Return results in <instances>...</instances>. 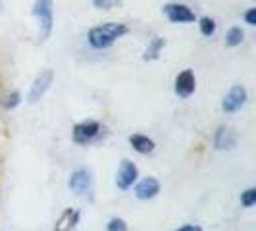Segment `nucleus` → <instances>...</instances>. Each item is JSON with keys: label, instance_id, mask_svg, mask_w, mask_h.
Here are the masks:
<instances>
[{"label": "nucleus", "instance_id": "nucleus-1", "mask_svg": "<svg viewBox=\"0 0 256 231\" xmlns=\"http://www.w3.org/2000/svg\"><path fill=\"white\" fill-rule=\"evenodd\" d=\"M128 33V27L124 24H118V22H110V24H104V26L92 27L89 31V44L96 50H104V48H110L116 40L120 37H124Z\"/></svg>", "mask_w": 256, "mask_h": 231}, {"label": "nucleus", "instance_id": "nucleus-2", "mask_svg": "<svg viewBox=\"0 0 256 231\" xmlns=\"http://www.w3.org/2000/svg\"><path fill=\"white\" fill-rule=\"evenodd\" d=\"M33 16L38 20V38L46 40L52 33V26H54V4L52 0H35L33 4Z\"/></svg>", "mask_w": 256, "mask_h": 231}, {"label": "nucleus", "instance_id": "nucleus-3", "mask_svg": "<svg viewBox=\"0 0 256 231\" xmlns=\"http://www.w3.org/2000/svg\"><path fill=\"white\" fill-rule=\"evenodd\" d=\"M70 189L79 196H89L92 192V176L89 170H85V168L76 170L70 178Z\"/></svg>", "mask_w": 256, "mask_h": 231}, {"label": "nucleus", "instance_id": "nucleus-4", "mask_svg": "<svg viewBox=\"0 0 256 231\" xmlns=\"http://www.w3.org/2000/svg\"><path fill=\"white\" fill-rule=\"evenodd\" d=\"M246 98H248V94H246V89H244L243 85H233L230 89V92L224 96L222 108H224V112L233 114V112H237V110L243 108Z\"/></svg>", "mask_w": 256, "mask_h": 231}, {"label": "nucleus", "instance_id": "nucleus-5", "mask_svg": "<svg viewBox=\"0 0 256 231\" xmlns=\"http://www.w3.org/2000/svg\"><path fill=\"white\" fill-rule=\"evenodd\" d=\"M52 81H54V72H52V70L40 72V74L37 76V79L33 81V85H31V90H29L27 100H29L31 104L38 102V100L44 96V92L48 90V87L52 85Z\"/></svg>", "mask_w": 256, "mask_h": 231}, {"label": "nucleus", "instance_id": "nucleus-6", "mask_svg": "<svg viewBox=\"0 0 256 231\" xmlns=\"http://www.w3.org/2000/svg\"><path fill=\"white\" fill-rule=\"evenodd\" d=\"M164 14L172 24H191L194 22V12H192L189 6L185 4H178V2H172L164 6Z\"/></svg>", "mask_w": 256, "mask_h": 231}, {"label": "nucleus", "instance_id": "nucleus-7", "mask_svg": "<svg viewBox=\"0 0 256 231\" xmlns=\"http://www.w3.org/2000/svg\"><path fill=\"white\" fill-rule=\"evenodd\" d=\"M100 133V124L98 122H92V120H87V122H81L74 128V139L79 144H87L92 139H96Z\"/></svg>", "mask_w": 256, "mask_h": 231}, {"label": "nucleus", "instance_id": "nucleus-8", "mask_svg": "<svg viewBox=\"0 0 256 231\" xmlns=\"http://www.w3.org/2000/svg\"><path fill=\"white\" fill-rule=\"evenodd\" d=\"M137 178H139L137 166H135L133 162H129V160H124L120 170H118V176H116V185H118L120 189H129V187L137 181Z\"/></svg>", "mask_w": 256, "mask_h": 231}, {"label": "nucleus", "instance_id": "nucleus-9", "mask_svg": "<svg viewBox=\"0 0 256 231\" xmlns=\"http://www.w3.org/2000/svg\"><path fill=\"white\" fill-rule=\"evenodd\" d=\"M196 87V81H194V74L192 70H183L180 76L176 77V92L180 96H191Z\"/></svg>", "mask_w": 256, "mask_h": 231}, {"label": "nucleus", "instance_id": "nucleus-10", "mask_svg": "<svg viewBox=\"0 0 256 231\" xmlns=\"http://www.w3.org/2000/svg\"><path fill=\"white\" fill-rule=\"evenodd\" d=\"M237 144V135L235 131L230 128H220L216 131V137H214V146L218 150H230Z\"/></svg>", "mask_w": 256, "mask_h": 231}, {"label": "nucleus", "instance_id": "nucleus-11", "mask_svg": "<svg viewBox=\"0 0 256 231\" xmlns=\"http://www.w3.org/2000/svg\"><path fill=\"white\" fill-rule=\"evenodd\" d=\"M158 192H160V183H158V180H154V178H146V180H142L141 183L135 187V194H137V198H141V200L154 198Z\"/></svg>", "mask_w": 256, "mask_h": 231}, {"label": "nucleus", "instance_id": "nucleus-12", "mask_svg": "<svg viewBox=\"0 0 256 231\" xmlns=\"http://www.w3.org/2000/svg\"><path fill=\"white\" fill-rule=\"evenodd\" d=\"M79 222V212L74 210V208H68L62 212V216L58 218L56 226H54V231H72L76 228V224Z\"/></svg>", "mask_w": 256, "mask_h": 231}, {"label": "nucleus", "instance_id": "nucleus-13", "mask_svg": "<svg viewBox=\"0 0 256 231\" xmlns=\"http://www.w3.org/2000/svg\"><path fill=\"white\" fill-rule=\"evenodd\" d=\"M129 144L133 146V150H137L139 154H148L154 150V141L148 139L146 135H131Z\"/></svg>", "mask_w": 256, "mask_h": 231}, {"label": "nucleus", "instance_id": "nucleus-14", "mask_svg": "<svg viewBox=\"0 0 256 231\" xmlns=\"http://www.w3.org/2000/svg\"><path fill=\"white\" fill-rule=\"evenodd\" d=\"M164 44H166L164 38L154 37L152 40H150V44H148V48H146L144 54H142V58H144V60H156V58L160 56V50L164 48Z\"/></svg>", "mask_w": 256, "mask_h": 231}, {"label": "nucleus", "instance_id": "nucleus-15", "mask_svg": "<svg viewBox=\"0 0 256 231\" xmlns=\"http://www.w3.org/2000/svg\"><path fill=\"white\" fill-rule=\"evenodd\" d=\"M243 38L244 33L241 27H231L230 31H228V35H226V44L228 46H239L243 42Z\"/></svg>", "mask_w": 256, "mask_h": 231}, {"label": "nucleus", "instance_id": "nucleus-16", "mask_svg": "<svg viewBox=\"0 0 256 231\" xmlns=\"http://www.w3.org/2000/svg\"><path fill=\"white\" fill-rule=\"evenodd\" d=\"M198 27H200V33H202L204 37H212V35L216 33V22H214L212 18H200Z\"/></svg>", "mask_w": 256, "mask_h": 231}, {"label": "nucleus", "instance_id": "nucleus-17", "mask_svg": "<svg viewBox=\"0 0 256 231\" xmlns=\"http://www.w3.org/2000/svg\"><path fill=\"white\" fill-rule=\"evenodd\" d=\"M241 204H243L244 208H250V206L256 204V189L254 187L246 189V191L241 194Z\"/></svg>", "mask_w": 256, "mask_h": 231}, {"label": "nucleus", "instance_id": "nucleus-18", "mask_svg": "<svg viewBox=\"0 0 256 231\" xmlns=\"http://www.w3.org/2000/svg\"><path fill=\"white\" fill-rule=\"evenodd\" d=\"M106 231H128V224H126V220L114 218V220H110V222H108Z\"/></svg>", "mask_w": 256, "mask_h": 231}, {"label": "nucleus", "instance_id": "nucleus-19", "mask_svg": "<svg viewBox=\"0 0 256 231\" xmlns=\"http://www.w3.org/2000/svg\"><path fill=\"white\" fill-rule=\"evenodd\" d=\"M20 100H22V94L18 92V90H14V92H10L6 98H4V108H16L18 104H20Z\"/></svg>", "mask_w": 256, "mask_h": 231}, {"label": "nucleus", "instance_id": "nucleus-20", "mask_svg": "<svg viewBox=\"0 0 256 231\" xmlns=\"http://www.w3.org/2000/svg\"><path fill=\"white\" fill-rule=\"evenodd\" d=\"M118 2L120 0H92L94 8H98V10H112Z\"/></svg>", "mask_w": 256, "mask_h": 231}, {"label": "nucleus", "instance_id": "nucleus-21", "mask_svg": "<svg viewBox=\"0 0 256 231\" xmlns=\"http://www.w3.org/2000/svg\"><path fill=\"white\" fill-rule=\"evenodd\" d=\"M244 22H246L248 26H256V8H248V10H246Z\"/></svg>", "mask_w": 256, "mask_h": 231}, {"label": "nucleus", "instance_id": "nucleus-22", "mask_svg": "<svg viewBox=\"0 0 256 231\" xmlns=\"http://www.w3.org/2000/svg\"><path fill=\"white\" fill-rule=\"evenodd\" d=\"M176 231H202V228H198V226H183V228Z\"/></svg>", "mask_w": 256, "mask_h": 231}, {"label": "nucleus", "instance_id": "nucleus-23", "mask_svg": "<svg viewBox=\"0 0 256 231\" xmlns=\"http://www.w3.org/2000/svg\"><path fill=\"white\" fill-rule=\"evenodd\" d=\"M0 8H2V0H0Z\"/></svg>", "mask_w": 256, "mask_h": 231}]
</instances>
